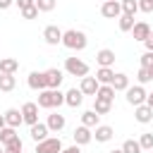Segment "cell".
<instances>
[{
    "label": "cell",
    "mask_w": 153,
    "mask_h": 153,
    "mask_svg": "<svg viewBox=\"0 0 153 153\" xmlns=\"http://www.w3.org/2000/svg\"><path fill=\"white\" fill-rule=\"evenodd\" d=\"M115 93H117V91H115L110 84H100L98 91H96V98H103V100H110V103H112V100H115Z\"/></svg>",
    "instance_id": "22"
},
{
    "label": "cell",
    "mask_w": 153,
    "mask_h": 153,
    "mask_svg": "<svg viewBox=\"0 0 153 153\" xmlns=\"http://www.w3.org/2000/svg\"><path fill=\"white\" fill-rule=\"evenodd\" d=\"M60 151H62L60 136H48V139L36 143V153H60Z\"/></svg>",
    "instance_id": "3"
},
{
    "label": "cell",
    "mask_w": 153,
    "mask_h": 153,
    "mask_svg": "<svg viewBox=\"0 0 153 153\" xmlns=\"http://www.w3.org/2000/svg\"><path fill=\"white\" fill-rule=\"evenodd\" d=\"M19 69V62L14 57H2L0 60V74H17Z\"/></svg>",
    "instance_id": "20"
},
{
    "label": "cell",
    "mask_w": 153,
    "mask_h": 153,
    "mask_svg": "<svg viewBox=\"0 0 153 153\" xmlns=\"http://www.w3.org/2000/svg\"><path fill=\"white\" fill-rule=\"evenodd\" d=\"M72 136H74V143H76V146H86V143H91V139H93L91 129H88V127H84V124H81V127H76Z\"/></svg>",
    "instance_id": "12"
},
{
    "label": "cell",
    "mask_w": 153,
    "mask_h": 153,
    "mask_svg": "<svg viewBox=\"0 0 153 153\" xmlns=\"http://www.w3.org/2000/svg\"><path fill=\"white\" fill-rule=\"evenodd\" d=\"M38 108H45V110L53 108V88H43V91H38Z\"/></svg>",
    "instance_id": "23"
},
{
    "label": "cell",
    "mask_w": 153,
    "mask_h": 153,
    "mask_svg": "<svg viewBox=\"0 0 153 153\" xmlns=\"http://www.w3.org/2000/svg\"><path fill=\"white\" fill-rule=\"evenodd\" d=\"M110 86H112L115 91H127V88H129V76L120 72V74H115V76H112V81H110Z\"/></svg>",
    "instance_id": "21"
},
{
    "label": "cell",
    "mask_w": 153,
    "mask_h": 153,
    "mask_svg": "<svg viewBox=\"0 0 153 153\" xmlns=\"http://www.w3.org/2000/svg\"><path fill=\"white\" fill-rule=\"evenodd\" d=\"M122 14H136L139 12V0H122Z\"/></svg>",
    "instance_id": "28"
},
{
    "label": "cell",
    "mask_w": 153,
    "mask_h": 153,
    "mask_svg": "<svg viewBox=\"0 0 153 153\" xmlns=\"http://www.w3.org/2000/svg\"><path fill=\"white\" fill-rule=\"evenodd\" d=\"M86 43H88V38H86L84 31H79V29H67V31H62V45H65V48H69V50H84Z\"/></svg>",
    "instance_id": "1"
},
{
    "label": "cell",
    "mask_w": 153,
    "mask_h": 153,
    "mask_svg": "<svg viewBox=\"0 0 153 153\" xmlns=\"http://www.w3.org/2000/svg\"><path fill=\"white\" fill-rule=\"evenodd\" d=\"M139 146H141V151H151L153 148V134H141Z\"/></svg>",
    "instance_id": "34"
},
{
    "label": "cell",
    "mask_w": 153,
    "mask_h": 153,
    "mask_svg": "<svg viewBox=\"0 0 153 153\" xmlns=\"http://www.w3.org/2000/svg\"><path fill=\"white\" fill-rule=\"evenodd\" d=\"M14 136H17V129H14V127H2V129H0V143H2V146H5L7 141H12Z\"/></svg>",
    "instance_id": "31"
},
{
    "label": "cell",
    "mask_w": 153,
    "mask_h": 153,
    "mask_svg": "<svg viewBox=\"0 0 153 153\" xmlns=\"http://www.w3.org/2000/svg\"><path fill=\"white\" fill-rule=\"evenodd\" d=\"M45 124H48V129H50V131H62L67 122H65V115L53 112V115H48V122H45Z\"/></svg>",
    "instance_id": "17"
},
{
    "label": "cell",
    "mask_w": 153,
    "mask_h": 153,
    "mask_svg": "<svg viewBox=\"0 0 153 153\" xmlns=\"http://www.w3.org/2000/svg\"><path fill=\"white\" fill-rule=\"evenodd\" d=\"M14 86H17V76L14 74H0V91L10 93V91H14Z\"/></svg>",
    "instance_id": "24"
},
{
    "label": "cell",
    "mask_w": 153,
    "mask_h": 153,
    "mask_svg": "<svg viewBox=\"0 0 153 153\" xmlns=\"http://www.w3.org/2000/svg\"><path fill=\"white\" fill-rule=\"evenodd\" d=\"M26 84H29V88H33V91L48 88V86H45V74H43V72H31L29 79H26Z\"/></svg>",
    "instance_id": "13"
},
{
    "label": "cell",
    "mask_w": 153,
    "mask_h": 153,
    "mask_svg": "<svg viewBox=\"0 0 153 153\" xmlns=\"http://www.w3.org/2000/svg\"><path fill=\"white\" fill-rule=\"evenodd\" d=\"M48 124H43V122H36V124H31V129H29V134H31V139L38 143V141H43V139H48Z\"/></svg>",
    "instance_id": "16"
},
{
    "label": "cell",
    "mask_w": 153,
    "mask_h": 153,
    "mask_svg": "<svg viewBox=\"0 0 153 153\" xmlns=\"http://www.w3.org/2000/svg\"><path fill=\"white\" fill-rule=\"evenodd\" d=\"M151 151H153V148H151Z\"/></svg>",
    "instance_id": "49"
},
{
    "label": "cell",
    "mask_w": 153,
    "mask_h": 153,
    "mask_svg": "<svg viewBox=\"0 0 153 153\" xmlns=\"http://www.w3.org/2000/svg\"><path fill=\"white\" fill-rule=\"evenodd\" d=\"M136 79H139V84H141V86H143V84H148V81H151L148 67H141V69H139V74H136Z\"/></svg>",
    "instance_id": "37"
},
{
    "label": "cell",
    "mask_w": 153,
    "mask_h": 153,
    "mask_svg": "<svg viewBox=\"0 0 153 153\" xmlns=\"http://www.w3.org/2000/svg\"><path fill=\"white\" fill-rule=\"evenodd\" d=\"M2 127H7V122H5V115H0V129Z\"/></svg>",
    "instance_id": "45"
},
{
    "label": "cell",
    "mask_w": 153,
    "mask_h": 153,
    "mask_svg": "<svg viewBox=\"0 0 153 153\" xmlns=\"http://www.w3.org/2000/svg\"><path fill=\"white\" fill-rule=\"evenodd\" d=\"M43 38H45L48 45H57V43H62V29H57L55 24H50V26L43 29Z\"/></svg>",
    "instance_id": "7"
},
{
    "label": "cell",
    "mask_w": 153,
    "mask_h": 153,
    "mask_svg": "<svg viewBox=\"0 0 153 153\" xmlns=\"http://www.w3.org/2000/svg\"><path fill=\"white\" fill-rule=\"evenodd\" d=\"M98 120H100V115H98L96 110H86V112L81 115V124L88 127V129H91V127H98Z\"/></svg>",
    "instance_id": "25"
},
{
    "label": "cell",
    "mask_w": 153,
    "mask_h": 153,
    "mask_svg": "<svg viewBox=\"0 0 153 153\" xmlns=\"http://www.w3.org/2000/svg\"><path fill=\"white\" fill-rule=\"evenodd\" d=\"M5 122H7V127H19L22 122H24V117H22V110H17V108H10L7 112H5Z\"/></svg>",
    "instance_id": "19"
},
{
    "label": "cell",
    "mask_w": 153,
    "mask_h": 153,
    "mask_svg": "<svg viewBox=\"0 0 153 153\" xmlns=\"http://www.w3.org/2000/svg\"><path fill=\"white\" fill-rule=\"evenodd\" d=\"M81 100H84V93H81L79 88H69V91L65 93V103H67L69 108H79Z\"/></svg>",
    "instance_id": "18"
},
{
    "label": "cell",
    "mask_w": 153,
    "mask_h": 153,
    "mask_svg": "<svg viewBox=\"0 0 153 153\" xmlns=\"http://www.w3.org/2000/svg\"><path fill=\"white\" fill-rule=\"evenodd\" d=\"M93 129H96L93 136H96L98 143H105V141H110V139L115 136V129H112L110 124H98V127H93Z\"/></svg>",
    "instance_id": "11"
},
{
    "label": "cell",
    "mask_w": 153,
    "mask_h": 153,
    "mask_svg": "<svg viewBox=\"0 0 153 153\" xmlns=\"http://www.w3.org/2000/svg\"><path fill=\"white\" fill-rule=\"evenodd\" d=\"M60 153H81V151H79V146L74 143V146H67V148H62Z\"/></svg>",
    "instance_id": "42"
},
{
    "label": "cell",
    "mask_w": 153,
    "mask_h": 153,
    "mask_svg": "<svg viewBox=\"0 0 153 153\" xmlns=\"http://www.w3.org/2000/svg\"><path fill=\"white\" fill-rule=\"evenodd\" d=\"M43 74H45V86H48V88H60V84H62L65 76H62V72H60L57 67H50V69H45Z\"/></svg>",
    "instance_id": "8"
},
{
    "label": "cell",
    "mask_w": 153,
    "mask_h": 153,
    "mask_svg": "<svg viewBox=\"0 0 153 153\" xmlns=\"http://www.w3.org/2000/svg\"><path fill=\"white\" fill-rule=\"evenodd\" d=\"M96 62H98V67H112L115 65V50H110V48L98 50L96 53Z\"/></svg>",
    "instance_id": "10"
},
{
    "label": "cell",
    "mask_w": 153,
    "mask_h": 153,
    "mask_svg": "<svg viewBox=\"0 0 153 153\" xmlns=\"http://www.w3.org/2000/svg\"><path fill=\"white\" fill-rule=\"evenodd\" d=\"M93 110H96L98 115H108V112L112 110V103H110V100H103V98H96V100H93Z\"/></svg>",
    "instance_id": "27"
},
{
    "label": "cell",
    "mask_w": 153,
    "mask_h": 153,
    "mask_svg": "<svg viewBox=\"0 0 153 153\" xmlns=\"http://www.w3.org/2000/svg\"><path fill=\"white\" fill-rule=\"evenodd\" d=\"M134 115H136V122H141V124H148V122L153 120V110H151L146 103L136 105V108H134Z\"/></svg>",
    "instance_id": "15"
},
{
    "label": "cell",
    "mask_w": 153,
    "mask_h": 153,
    "mask_svg": "<svg viewBox=\"0 0 153 153\" xmlns=\"http://www.w3.org/2000/svg\"><path fill=\"white\" fill-rule=\"evenodd\" d=\"M65 103V93L60 88H53V108H60Z\"/></svg>",
    "instance_id": "35"
},
{
    "label": "cell",
    "mask_w": 153,
    "mask_h": 153,
    "mask_svg": "<svg viewBox=\"0 0 153 153\" xmlns=\"http://www.w3.org/2000/svg\"><path fill=\"white\" fill-rule=\"evenodd\" d=\"M112 76H115L112 67H98V72H96L98 84H110V81H112Z\"/></svg>",
    "instance_id": "26"
},
{
    "label": "cell",
    "mask_w": 153,
    "mask_h": 153,
    "mask_svg": "<svg viewBox=\"0 0 153 153\" xmlns=\"http://www.w3.org/2000/svg\"><path fill=\"white\" fill-rule=\"evenodd\" d=\"M151 31H153V29H151V26H148L146 22H134V26H131V33H134V41H146Z\"/></svg>",
    "instance_id": "14"
},
{
    "label": "cell",
    "mask_w": 153,
    "mask_h": 153,
    "mask_svg": "<svg viewBox=\"0 0 153 153\" xmlns=\"http://www.w3.org/2000/svg\"><path fill=\"white\" fill-rule=\"evenodd\" d=\"M122 153H141V146H139V141H134V139H127V141L122 143Z\"/></svg>",
    "instance_id": "32"
},
{
    "label": "cell",
    "mask_w": 153,
    "mask_h": 153,
    "mask_svg": "<svg viewBox=\"0 0 153 153\" xmlns=\"http://www.w3.org/2000/svg\"><path fill=\"white\" fill-rule=\"evenodd\" d=\"M151 65H153V53L146 50V53L141 55V67H151Z\"/></svg>",
    "instance_id": "39"
},
{
    "label": "cell",
    "mask_w": 153,
    "mask_h": 153,
    "mask_svg": "<svg viewBox=\"0 0 153 153\" xmlns=\"http://www.w3.org/2000/svg\"><path fill=\"white\" fill-rule=\"evenodd\" d=\"M146 105L153 110V93H148V96H146Z\"/></svg>",
    "instance_id": "44"
},
{
    "label": "cell",
    "mask_w": 153,
    "mask_h": 153,
    "mask_svg": "<svg viewBox=\"0 0 153 153\" xmlns=\"http://www.w3.org/2000/svg\"><path fill=\"white\" fill-rule=\"evenodd\" d=\"M110 153H122V148H117V151H110Z\"/></svg>",
    "instance_id": "48"
},
{
    "label": "cell",
    "mask_w": 153,
    "mask_h": 153,
    "mask_svg": "<svg viewBox=\"0 0 153 153\" xmlns=\"http://www.w3.org/2000/svg\"><path fill=\"white\" fill-rule=\"evenodd\" d=\"M148 74H151V81H153V65L148 67Z\"/></svg>",
    "instance_id": "46"
},
{
    "label": "cell",
    "mask_w": 153,
    "mask_h": 153,
    "mask_svg": "<svg viewBox=\"0 0 153 153\" xmlns=\"http://www.w3.org/2000/svg\"><path fill=\"white\" fill-rule=\"evenodd\" d=\"M22 148H24V143H22V139H19V136H14L12 141H7V143H5V153H22Z\"/></svg>",
    "instance_id": "29"
},
{
    "label": "cell",
    "mask_w": 153,
    "mask_h": 153,
    "mask_svg": "<svg viewBox=\"0 0 153 153\" xmlns=\"http://www.w3.org/2000/svg\"><path fill=\"white\" fill-rule=\"evenodd\" d=\"M14 5H19V10H26V7L36 5V0H14Z\"/></svg>",
    "instance_id": "40"
},
{
    "label": "cell",
    "mask_w": 153,
    "mask_h": 153,
    "mask_svg": "<svg viewBox=\"0 0 153 153\" xmlns=\"http://www.w3.org/2000/svg\"><path fill=\"white\" fill-rule=\"evenodd\" d=\"M98 86H100V84H98V79H96V76H88V74H86V76H81V84H79V91H81L84 96H96V91H98Z\"/></svg>",
    "instance_id": "9"
},
{
    "label": "cell",
    "mask_w": 153,
    "mask_h": 153,
    "mask_svg": "<svg viewBox=\"0 0 153 153\" xmlns=\"http://www.w3.org/2000/svg\"><path fill=\"white\" fill-rule=\"evenodd\" d=\"M22 17H24V19H36V17H38V7H36V5H31V7L22 10Z\"/></svg>",
    "instance_id": "36"
},
{
    "label": "cell",
    "mask_w": 153,
    "mask_h": 153,
    "mask_svg": "<svg viewBox=\"0 0 153 153\" xmlns=\"http://www.w3.org/2000/svg\"><path fill=\"white\" fill-rule=\"evenodd\" d=\"M55 5H57V0H36L38 12H50V10H55Z\"/></svg>",
    "instance_id": "33"
},
{
    "label": "cell",
    "mask_w": 153,
    "mask_h": 153,
    "mask_svg": "<svg viewBox=\"0 0 153 153\" xmlns=\"http://www.w3.org/2000/svg\"><path fill=\"white\" fill-rule=\"evenodd\" d=\"M124 93H127V103H129V105H134V108H136V105H141V103H146V96H148V93L143 91V86H141V84H139V86H129Z\"/></svg>",
    "instance_id": "4"
},
{
    "label": "cell",
    "mask_w": 153,
    "mask_h": 153,
    "mask_svg": "<svg viewBox=\"0 0 153 153\" xmlns=\"http://www.w3.org/2000/svg\"><path fill=\"white\" fill-rule=\"evenodd\" d=\"M65 69L72 76H86L88 74V65L84 60H79V57H67L65 60Z\"/></svg>",
    "instance_id": "2"
},
{
    "label": "cell",
    "mask_w": 153,
    "mask_h": 153,
    "mask_svg": "<svg viewBox=\"0 0 153 153\" xmlns=\"http://www.w3.org/2000/svg\"><path fill=\"white\" fill-rule=\"evenodd\" d=\"M139 10L146 12V14H151L153 12V0H139Z\"/></svg>",
    "instance_id": "38"
},
{
    "label": "cell",
    "mask_w": 153,
    "mask_h": 153,
    "mask_svg": "<svg viewBox=\"0 0 153 153\" xmlns=\"http://www.w3.org/2000/svg\"><path fill=\"white\" fill-rule=\"evenodd\" d=\"M143 43H146V50H151V53H153V31L148 33V38H146Z\"/></svg>",
    "instance_id": "41"
},
{
    "label": "cell",
    "mask_w": 153,
    "mask_h": 153,
    "mask_svg": "<svg viewBox=\"0 0 153 153\" xmlns=\"http://www.w3.org/2000/svg\"><path fill=\"white\" fill-rule=\"evenodd\" d=\"M0 153H5V146H2V143H0Z\"/></svg>",
    "instance_id": "47"
},
{
    "label": "cell",
    "mask_w": 153,
    "mask_h": 153,
    "mask_svg": "<svg viewBox=\"0 0 153 153\" xmlns=\"http://www.w3.org/2000/svg\"><path fill=\"white\" fill-rule=\"evenodd\" d=\"M120 31H131L134 26V14H120Z\"/></svg>",
    "instance_id": "30"
},
{
    "label": "cell",
    "mask_w": 153,
    "mask_h": 153,
    "mask_svg": "<svg viewBox=\"0 0 153 153\" xmlns=\"http://www.w3.org/2000/svg\"><path fill=\"white\" fill-rule=\"evenodd\" d=\"M100 14L108 17V19H117V17L122 14V5H120L117 0H103V5H100Z\"/></svg>",
    "instance_id": "5"
},
{
    "label": "cell",
    "mask_w": 153,
    "mask_h": 153,
    "mask_svg": "<svg viewBox=\"0 0 153 153\" xmlns=\"http://www.w3.org/2000/svg\"><path fill=\"white\" fill-rule=\"evenodd\" d=\"M14 5V0H0V10H10Z\"/></svg>",
    "instance_id": "43"
},
{
    "label": "cell",
    "mask_w": 153,
    "mask_h": 153,
    "mask_svg": "<svg viewBox=\"0 0 153 153\" xmlns=\"http://www.w3.org/2000/svg\"><path fill=\"white\" fill-rule=\"evenodd\" d=\"M22 117H24V122L29 127L36 124L38 122V103H24L22 105Z\"/></svg>",
    "instance_id": "6"
}]
</instances>
